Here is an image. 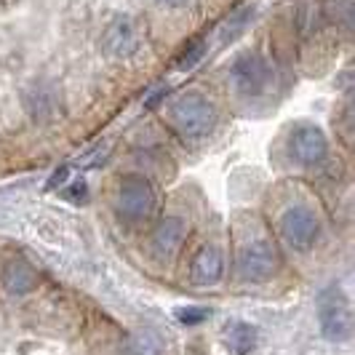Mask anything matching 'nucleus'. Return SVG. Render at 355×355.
Masks as SVG:
<instances>
[{"mask_svg":"<svg viewBox=\"0 0 355 355\" xmlns=\"http://www.w3.org/2000/svg\"><path fill=\"white\" fill-rule=\"evenodd\" d=\"M345 142H353V110L345 112Z\"/></svg>","mask_w":355,"mask_h":355,"instance_id":"19","label":"nucleus"},{"mask_svg":"<svg viewBox=\"0 0 355 355\" xmlns=\"http://www.w3.org/2000/svg\"><path fill=\"white\" fill-rule=\"evenodd\" d=\"M115 209L125 222H144L155 209L153 184L144 177H125L115 196Z\"/></svg>","mask_w":355,"mask_h":355,"instance_id":"3","label":"nucleus"},{"mask_svg":"<svg viewBox=\"0 0 355 355\" xmlns=\"http://www.w3.org/2000/svg\"><path fill=\"white\" fill-rule=\"evenodd\" d=\"M320 331L334 342H345L353 337V310L339 288H326L318 297Z\"/></svg>","mask_w":355,"mask_h":355,"instance_id":"2","label":"nucleus"},{"mask_svg":"<svg viewBox=\"0 0 355 355\" xmlns=\"http://www.w3.org/2000/svg\"><path fill=\"white\" fill-rule=\"evenodd\" d=\"M275 270H278V254L267 241H254L238 254V275L249 284H265L275 275Z\"/></svg>","mask_w":355,"mask_h":355,"instance_id":"4","label":"nucleus"},{"mask_svg":"<svg viewBox=\"0 0 355 355\" xmlns=\"http://www.w3.org/2000/svg\"><path fill=\"white\" fill-rule=\"evenodd\" d=\"M67 174H70V168H67V166H62V168L51 177L49 187H59V184H64V182H67Z\"/></svg>","mask_w":355,"mask_h":355,"instance_id":"18","label":"nucleus"},{"mask_svg":"<svg viewBox=\"0 0 355 355\" xmlns=\"http://www.w3.org/2000/svg\"><path fill=\"white\" fill-rule=\"evenodd\" d=\"M227 345L235 355H246L257 347V329L243 323V320H232L227 326Z\"/></svg>","mask_w":355,"mask_h":355,"instance_id":"12","label":"nucleus"},{"mask_svg":"<svg viewBox=\"0 0 355 355\" xmlns=\"http://www.w3.org/2000/svg\"><path fill=\"white\" fill-rule=\"evenodd\" d=\"M171 123L179 131L182 139L198 142L203 137H209L216 123V110L214 105L200 96V94H184L179 96L174 107H171Z\"/></svg>","mask_w":355,"mask_h":355,"instance_id":"1","label":"nucleus"},{"mask_svg":"<svg viewBox=\"0 0 355 355\" xmlns=\"http://www.w3.org/2000/svg\"><path fill=\"white\" fill-rule=\"evenodd\" d=\"M27 107H30V115L35 121H49V118H53V91L37 89L35 94H27Z\"/></svg>","mask_w":355,"mask_h":355,"instance_id":"13","label":"nucleus"},{"mask_svg":"<svg viewBox=\"0 0 355 355\" xmlns=\"http://www.w3.org/2000/svg\"><path fill=\"white\" fill-rule=\"evenodd\" d=\"M230 75H232V83L238 86V91L246 94V96L262 94L270 86V78H272L267 62L259 53H243V56H238L232 62Z\"/></svg>","mask_w":355,"mask_h":355,"instance_id":"6","label":"nucleus"},{"mask_svg":"<svg viewBox=\"0 0 355 355\" xmlns=\"http://www.w3.org/2000/svg\"><path fill=\"white\" fill-rule=\"evenodd\" d=\"M163 6H179V3H184V0H158Z\"/></svg>","mask_w":355,"mask_h":355,"instance_id":"21","label":"nucleus"},{"mask_svg":"<svg viewBox=\"0 0 355 355\" xmlns=\"http://www.w3.org/2000/svg\"><path fill=\"white\" fill-rule=\"evenodd\" d=\"M329 153V144H326V137L323 131L315 128V125H300L294 134H291V155L297 163H304V166H315L326 158Z\"/></svg>","mask_w":355,"mask_h":355,"instance_id":"7","label":"nucleus"},{"mask_svg":"<svg viewBox=\"0 0 355 355\" xmlns=\"http://www.w3.org/2000/svg\"><path fill=\"white\" fill-rule=\"evenodd\" d=\"M37 284V275L30 262L24 259H11L8 265L3 267V288L8 294H27L33 291Z\"/></svg>","mask_w":355,"mask_h":355,"instance_id":"10","label":"nucleus"},{"mask_svg":"<svg viewBox=\"0 0 355 355\" xmlns=\"http://www.w3.org/2000/svg\"><path fill=\"white\" fill-rule=\"evenodd\" d=\"M209 315H211V310H209V307H184V310H179V320H182V323H187V326L200 323V320H206Z\"/></svg>","mask_w":355,"mask_h":355,"instance_id":"16","label":"nucleus"},{"mask_svg":"<svg viewBox=\"0 0 355 355\" xmlns=\"http://www.w3.org/2000/svg\"><path fill=\"white\" fill-rule=\"evenodd\" d=\"M105 49L112 56H128L134 51V30L125 19H115L105 35Z\"/></svg>","mask_w":355,"mask_h":355,"instance_id":"11","label":"nucleus"},{"mask_svg":"<svg viewBox=\"0 0 355 355\" xmlns=\"http://www.w3.org/2000/svg\"><path fill=\"white\" fill-rule=\"evenodd\" d=\"M184 235H187L184 219L182 216H166V219H160V225L153 232V249L158 251L160 257H168L182 246Z\"/></svg>","mask_w":355,"mask_h":355,"instance_id":"9","label":"nucleus"},{"mask_svg":"<svg viewBox=\"0 0 355 355\" xmlns=\"http://www.w3.org/2000/svg\"><path fill=\"white\" fill-rule=\"evenodd\" d=\"M166 94H168V89H160V91H155V96H150V99H147V102H144V105L147 107H155L160 102V99H163V96H166Z\"/></svg>","mask_w":355,"mask_h":355,"instance_id":"20","label":"nucleus"},{"mask_svg":"<svg viewBox=\"0 0 355 355\" xmlns=\"http://www.w3.org/2000/svg\"><path fill=\"white\" fill-rule=\"evenodd\" d=\"M203 53H206V43H203V40H193L190 46H184V51H182V56H179L177 67L182 72L193 70L198 62L203 59Z\"/></svg>","mask_w":355,"mask_h":355,"instance_id":"15","label":"nucleus"},{"mask_svg":"<svg viewBox=\"0 0 355 355\" xmlns=\"http://www.w3.org/2000/svg\"><path fill=\"white\" fill-rule=\"evenodd\" d=\"M128 353L131 355H160L163 353V345L153 331H142V334H134L131 345H128Z\"/></svg>","mask_w":355,"mask_h":355,"instance_id":"14","label":"nucleus"},{"mask_svg":"<svg viewBox=\"0 0 355 355\" xmlns=\"http://www.w3.org/2000/svg\"><path fill=\"white\" fill-rule=\"evenodd\" d=\"M222 270H225V259H222V251L214 249V246H203L193 259L190 267V275L198 286H214L222 278Z\"/></svg>","mask_w":355,"mask_h":355,"instance_id":"8","label":"nucleus"},{"mask_svg":"<svg viewBox=\"0 0 355 355\" xmlns=\"http://www.w3.org/2000/svg\"><path fill=\"white\" fill-rule=\"evenodd\" d=\"M64 198L72 200V203H86V198H89V187H86V182L80 179V182H72L70 190H64Z\"/></svg>","mask_w":355,"mask_h":355,"instance_id":"17","label":"nucleus"},{"mask_svg":"<svg viewBox=\"0 0 355 355\" xmlns=\"http://www.w3.org/2000/svg\"><path fill=\"white\" fill-rule=\"evenodd\" d=\"M318 230L320 225L315 219V214L310 209H304V206H291L281 216V232H284L286 243L297 251L310 249L315 243V238H318Z\"/></svg>","mask_w":355,"mask_h":355,"instance_id":"5","label":"nucleus"}]
</instances>
